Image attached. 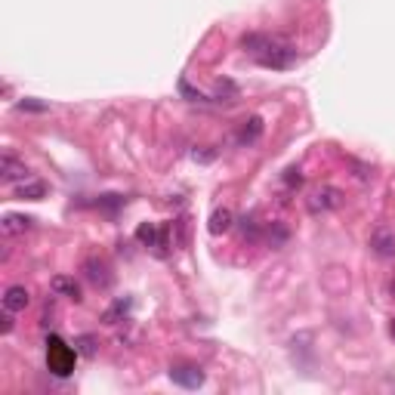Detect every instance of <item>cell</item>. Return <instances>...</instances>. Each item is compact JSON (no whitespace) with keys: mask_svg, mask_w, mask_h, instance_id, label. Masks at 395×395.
I'll return each mask as SVG.
<instances>
[{"mask_svg":"<svg viewBox=\"0 0 395 395\" xmlns=\"http://www.w3.org/2000/svg\"><path fill=\"white\" fill-rule=\"evenodd\" d=\"M241 47L265 68H290L296 62V49L275 40V37H269V34H247L244 40H241Z\"/></svg>","mask_w":395,"mask_h":395,"instance_id":"6da1fadb","label":"cell"},{"mask_svg":"<svg viewBox=\"0 0 395 395\" xmlns=\"http://www.w3.org/2000/svg\"><path fill=\"white\" fill-rule=\"evenodd\" d=\"M77 346H68L59 333H49L47 337V368L53 376H71L74 374V364H77Z\"/></svg>","mask_w":395,"mask_h":395,"instance_id":"7a4b0ae2","label":"cell"},{"mask_svg":"<svg viewBox=\"0 0 395 395\" xmlns=\"http://www.w3.org/2000/svg\"><path fill=\"white\" fill-rule=\"evenodd\" d=\"M339 204H343V191L333 189V185H321V189H315L309 195L306 207L309 213H327V210H337Z\"/></svg>","mask_w":395,"mask_h":395,"instance_id":"3957f363","label":"cell"},{"mask_svg":"<svg viewBox=\"0 0 395 395\" xmlns=\"http://www.w3.org/2000/svg\"><path fill=\"white\" fill-rule=\"evenodd\" d=\"M170 380L182 389H198V386H204V370L198 368V364H173Z\"/></svg>","mask_w":395,"mask_h":395,"instance_id":"277c9868","label":"cell"},{"mask_svg":"<svg viewBox=\"0 0 395 395\" xmlns=\"http://www.w3.org/2000/svg\"><path fill=\"white\" fill-rule=\"evenodd\" d=\"M370 250L383 259H395V232L392 228H376L370 235Z\"/></svg>","mask_w":395,"mask_h":395,"instance_id":"5b68a950","label":"cell"},{"mask_svg":"<svg viewBox=\"0 0 395 395\" xmlns=\"http://www.w3.org/2000/svg\"><path fill=\"white\" fill-rule=\"evenodd\" d=\"M0 173H3V182H28V176H31L28 167H25L19 158H12V154H3Z\"/></svg>","mask_w":395,"mask_h":395,"instance_id":"8992f818","label":"cell"},{"mask_svg":"<svg viewBox=\"0 0 395 395\" xmlns=\"http://www.w3.org/2000/svg\"><path fill=\"white\" fill-rule=\"evenodd\" d=\"M31 302V294L28 287H22V284H12V287H6L3 294V309H10V312H25Z\"/></svg>","mask_w":395,"mask_h":395,"instance_id":"52a82bcc","label":"cell"},{"mask_svg":"<svg viewBox=\"0 0 395 395\" xmlns=\"http://www.w3.org/2000/svg\"><path fill=\"white\" fill-rule=\"evenodd\" d=\"M31 226H34V219H31V216H22V213H6L3 222H0V228H3L6 238H12V235H25Z\"/></svg>","mask_w":395,"mask_h":395,"instance_id":"ba28073f","label":"cell"},{"mask_svg":"<svg viewBox=\"0 0 395 395\" xmlns=\"http://www.w3.org/2000/svg\"><path fill=\"white\" fill-rule=\"evenodd\" d=\"M84 269H86V278H90L96 287H108L111 284V275H108V265L102 263V259H96V256H90L84 263Z\"/></svg>","mask_w":395,"mask_h":395,"instance_id":"9c48e42d","label":"cell"},{"mask_svg":"<svg viewBox=\"0 0 395 395\" xmlns=\"http://www.w3.org/2000/svg\"><path fill=\"white\" fill-rule=\"evenodd\" d=\"M53 294L56 296H68V300H74V302L84 300V296H80V284L74 281V278H68V275H56L53 278Z\"/></svg>","mask_w":395,"mask_h":395,"instance_id":"30bf717a","label":"cell"},{"mask_svg":"<svg viewBox=\"0 0 395 395\" xmlns=\"http://www.w3.org/2000/svg\"><path fill=\"white\" fill-rule=\"evenodd\" d=\"M232 226H235V216H232V210L219 207V210H213V213H210V222H207L210 235H222V232H228V228H232Z\"/></svg>","mask_w":395,"mask_h":395,"instance_id":"8fae6325","label":"cell"},{"mask_svg":"<svg viewBox=\"0 0 395 395\" xmlns=\"http://www.w3.org/2000/svg\"><path fill=\"white\" fill-rule=\"evenodd\" d=\"M130 309H133V300L130 296H123V300H115V306H108L102 312V321L105 324H117V321H123L130 315Z\"/></svg>","mask_w":395,"mask_h":395,"instance_id":"7c38bea8","label":"cell"},{"mask_svg":"<svg viewBox=\"0 0 395 395\" xmlns=\"http://www.w3.org/2000/svg\"><path fill=\"white\" fill-rule=\"evenodd\" d=\"M259 133H263V117H247L244 121V127H241V133H238V142L241 145H250V142H256L259 139Z\"/></svg>","mask_w":395,"mask_h":395,"instance_id":"4fadbf2b","label":"cell"},{"mask_svg":"<svg viewBox=\"0 0 395 395\" xmlns=\"http://www.w3.org/2000/svg\"><path fill=\"white\" fill-rule=\"evenodd\" d=\"M16 195L19 198H28V201H40V198L47 195V185H43V182H22Z\"/></svg>","mask_w":395,"mask_h":395,"instance_id":"5bb4252c","label":"cell"},{"mask_svg":"<svg viewBox=\"0 0 395 395\" xmlns=\"http://www.w3.org/2000/svg\"><path fill=\"white\" fill-rule=\"evenodd\" d=\"M238 96V86L232 84V80H219L216 84V93H213V102H232V99Z\"/></svg>","mask_w":395,"mask_h":395,"instance_id":"9a60e30c","label":"cell"},{"mask_svg":"<svg viewBox=\"0 0 395 395\" xmlns=\"http://www.w3.org/2000/svg\"><path fill=\"white\" fill-rule=\"evenodd\" d=\"M74 346H77V352H80V355H86V358H93V355H96V337H77V339H74Z\"/></svg>","mask_w":395,"mask_h":395,"instance_id":"2e32d148","label":"cell"},{"mask_svg":"<svg viewBox=\"0 0 395 395\" xmlns=\"http://www.w3.org/2000/svg\"><path fill=\"white\" fill-rule=\"evenodd\" d=\"M284 182H287L290 189H294V185H296V189H300V185H302V176H300V170H294V167H290V170L284 173Z\"/></svg>","mask_w":395,"mask_h":395,"instance_id":"e0dca14e","label":"cell"},{"mask_svg":"<svg viewBox=\"0 0 395 395\" xmlns=\"http://www.w3.org/2000/svg\"><path fill=\"white\" fill-rule=\"evenodd\" d=\"M12 315H16V312H10V309H3V315H0V321H3V324H0V327H3V333H12Z\"/></svg>","mask_w":395,"mask_h":395,"instance_id":"ac0fdd59","label":"cell"},{"mask_svg":"<svg viewBox=\"0 0 395 395\" xmlns=\"http://www.w3.org/2000/svg\"><path fill=\"white\" fill-rule=\"evenodd\" d=\"M19 108H28V111H47V105H43V102H31V99H25V102L22 105H19Z\"/></svg>","mask_w":395,"mask_h":395,"instance_id":"d6986e66","label":"cell"},{"mask_svg":"<svg viewBox=\"0 0 395 395\" xmlns=\"http://www.w3.org/2000/svg\"><path fill=\"white\" fill-rule=\"evenodd\" d=\"M191 158H195V160H213L216 154L213 152H198V148H195V152H191Z\"/></svg>","mask_w":395,"mask_h":395,"instance_id":"ffe728a7","label":"cell"},{"mask_svg":"<svg viewBox=\"0 0 395 395\" xmlns=\"http://www.w3.org/2000/svg\"><path fill=\"white\" fill-rule=\"evenodd\" d=\"M389 333H392V337H395V318H392V324H389Z\"/></svg>","mask_w":395,"mask_h":395,"instance_id":"44dd1931","label":"cell"}]
</instances>
